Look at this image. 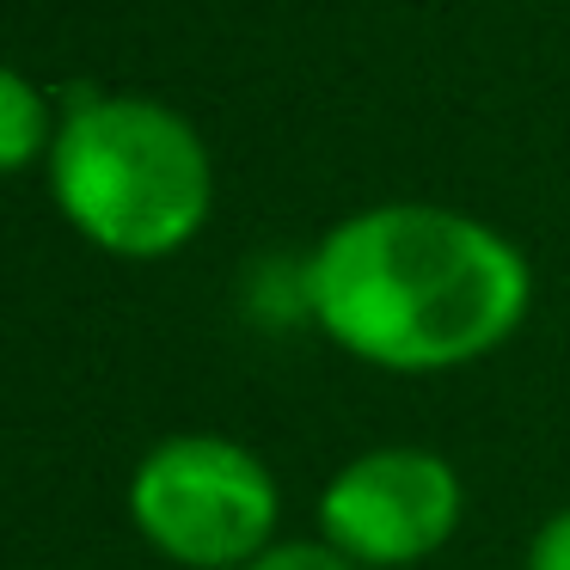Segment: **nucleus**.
<instances>
[{
	"instance_id": "7ed1b4c3",
	"label": "nucleus",
	"mask_w": 570,
	"mask_h": 570,
	"mask_svg": "<svg viewBox=\"0 0 570 570\" xmlns=\"http://www.w3.org/2000/svg\"><path fill=\"white\" fill-rule=\"evenodd\" d=\"M129 509L148 546L173 564L246 570L271 552L264 540L276 528V479L227 435H173L136 466Z\"/></svg>"
},
{
	"instance_id": "39448f33",
	"label": "nucleus",
	"mask_w": 570,
	"mask_h": 570,
	"mask_svg": "<svg viewBox=\"0 0 570 570\" xmlns=\"http://www.w3.org/2000/svg\"><path fill=\"white\" fill-rule=\"evenodd\" d=\"M43 141H50V111H43L38 87L13 68H0V173H19Z\"/></svg>"
},
{
	"instance_id": "f03ea898",
	"label": "nucleus",
	"mask_w": 570,
	"mask_h": 570,
	"mask_svg": "<svg viewBox=\"0 0 570 570\" xmlns=\"http://www.w3.org/2000/svg\"><path fill=\"white\" fill-rule=\"evenodd\" d=\"M62 215L117 258H166L203 227L215 173L197 129L148 99H80L50 141Z\"/></svg>"
},
{
	"instance_id": "0eeeda50",
	"label": "nucleus",
	"mask_w": 570,
	"mask_h": 570,
	"mask_svg": "<svg viewBox=\"0 0 570 570\" xmlns=\"http://www.w3.org/2000/svg\"><path fill=\"white\" fill-rule=\"evenodd\" d=\"M528 570H570V509L552 515L528 546Z\"/></svg>"
},
{
	"instance_id": "423d86ee",
	"label": "nucleus",
	"mask_w": 570,
	"mask_h": 570,
	"mask_svg": "<svg viewBox=\"0 0 570 570\" xmlns=\"http://www.w3.org/2000/svg\"><path fill=\"white\" fill-rule=\"evenodd\" d=\"M246 570H356L350 558H337L332 546H271Z\"/></svg>"
},
{
	"instance_id": "f257e3e1",
	"label": "nucleus",
	"mask_w": 570,
	"mask_h": 570,
	"mask_svg": "<svg viewBox=\"0 0 570 570\" xmlns=\"http://www.w3.org/2000/svg\"><path fill=\"white\" fill-rule=\"evenodd\" d=\"M307 295L350 356L399 374H435L515 332L528 313V264L472 215L386 203L325 234Z\"/></svg>"
},
{
	"instance_id": "20e7f679",
	"label": "nucleus",
	"mask_w": 570,
	"mask_h": 570,
	"mask_svg": "<svg viewBox=\"0 0 570 570\" xmlns=\"http://www.w3.org/2000/svg\"><path fill=\"white\" fill-rule=\"evenodd\" d=\"M460 479L442 454L374 448L350 460L320 503V528L350 564H417L460 528Z\"/></svg>"
}]
</instances>
